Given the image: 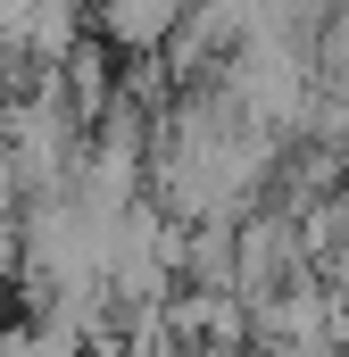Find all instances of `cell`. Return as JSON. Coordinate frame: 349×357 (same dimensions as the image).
I'll return each mask as SVG.
<instances>
[{"instance_id":"6da1fadb","label":"cell","mask_w":349,"mask_h":357,"mask_svg":"<svg viewBox=\"0 0 349 357\" xmlns=\"http://www.w3.org/2000/svg\"><path fill=\"white\" fill-rule=\"evenodd\" d=\"M183 8L191 0H100V33L117 50H158V42H174Z\"/></svg>"},{"instance_id":"7a4b0ae2","label":"cell","mask_w":349,"mask_h":357,"mask_svg":"<svg viewBox=\"0 0 349 357\" xmlns=\"http://www.w3.org/2000/svg\"><path fill=\"white\" fill-rule=\"evenodd\" d=\"M0 357H84V349H75L67 324H42V333H8V349H0Z\"/></svg>"},{"instance_id":"3957f363","label":"cell","mask_w":349,"mask_h":357,"mask_svg":"<svg viewBox=\"0 0 349 357\" xmlns=\"http://www.w3.org/2000/svg\"><path fill=\"white\" fill-rule=\"evenodd\" d=\"M0 59H8V50H0Z\"/></svg>"}]
</instances>
